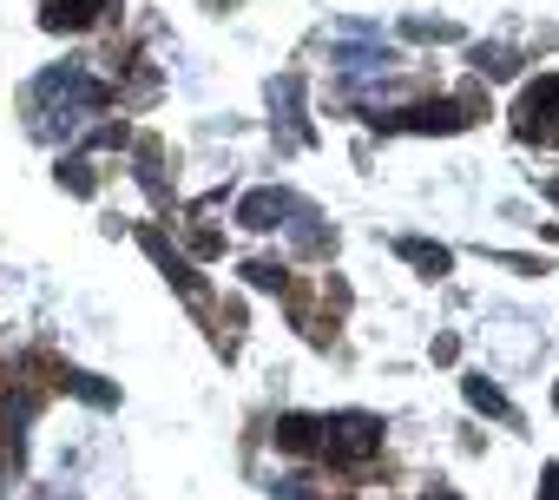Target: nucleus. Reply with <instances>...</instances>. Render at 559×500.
Here are the masks:
<instances>
[{"mask_svg":"<svg viewBox=\"0 0 559 500\" xmlns=\"http://www.w3.org/2000/svg\"><path fill=\"white\" fill-rule=\"evenodd\" d=\"M376 454H382V421H376V415H362V408L330 415L323 461H336V467H362V461H376Z\"/></svg>","mask_w":559,"mask_h":500,"instance_id":"nucleus-1","label":"nucleus"},{"mask_svg":"<svg viewBox=\"0 0 559 500\" xmlns=\"http://www.w3.org/2000/svg\"><path fill=\"white\" fill-rule=\"evenodd\" d=\"M304 211H310V204H304L297 191H276V184H270V191H250V198L237 204V224H243V230H276V224H284V230H290Z\"/></svg>","mask_w":559,"mask_h":500,"instance_id":"nucleus-2","label":"nucleus"},{"mask_svg":"<svg viewBox=\"0 0 559 500\" xmlns=\"http://www.w3.org/2000/svg\"><path fill=\"white\" fill-rule=\"evenodd\" d=\"M323 434H330V415H276V448L290 454H323Z\"/></svg>","mask_w":559,"mask_h":500,"instance_id":"nucleus-3","label":"nucleus"},{"mask_svg":"<svg viewBox=\"0 0 559 500\" xmlns=\"http://www.w3.org/2000/svg\"><path fill=\"white\" fill-rule=\"evenodd\" d=\"M145 250H152V258H158V271H165V277H171V284H178V290H185L191 303H204V284L191 277V264L178 258V250H171V243H165L158 230H145Z\"/></svg>","mask_w":559,"mask_h":500,"instance_id":"nucleus-4","label":"nucleus"},{"mask_svg":"<svg viewBox=\"0 0 559 500\" xmlns=\"http://www.w3.org/2000/svg\"><path fill=\"white\" fill-rule=\"evenodd\" d=\"M467 60H474V73H480V80H513V73H520V53H513V47H500V40H493V47H487V40H480V47H467Z\"/></svg>","mask_w":559,"mask_h":500,"instance_id":"nucleus-5","label":"nucleus"},{"mask_svg":"<svg viewBox=\"0 0 559 500\" xmlns=\"http://www.w3.org/2000/svg\"><path fill=\"white\" fill-rule=\"evenodd\" d=\"M395 250H402V258H408L421 277H448V250H441V243H428V237H402Z\"/></svg>","mask_w":559,"mask_h":500,"instance_id":"nucleus-6","label":"nucleus"},{"mask_svg":"<svg viewBox=\"0 0 559 500\" xmlns=\"http://www.w3.org/2000/svg\"><path fill=\"white\" fill-rule=\"evenodd\" d=\"M467 402H474L480 415H493V421H513V402H507L487 376H467Z\"/></svg>","mask_w":559,"mask_h":500,"instance_id":"nucleus-7","label":"nucleus"},{"mask_svg":"<svg viewBox=\"0 0 559 500\" xmlns=\"http://www.w3.org/2000/svg\"><path fill=\"white\" fill-rule=\"evenodd\" d=\"M276 500H349V487H330V480H276Z\"/></svg>","mask_w":559,"mask_h":500,"instance_id":"nucleus-8","label":"nucleus"},{"mask_svg":"<svg viewBox=\"0 0 559 500\" xmlns=\"http://www.w3.org/2000/svg\"><path fill=\"white\" fill-rule=\"evenodd\" d=\"M243 284H250V290H276V297H284V290H290V271H284V264H270V258H257V264H243Z\"/></svg>","mask_w":559,"mask_h":500,"instance_id":"nucleus-9","label":"nucleus"},{"mask_svg":"<svg viewBox=\"0 0 559 500\" xmlns=\"http://www.w3.org/2000/svg\"><path fill=\"white\" fill-rule=\"evenodd\" d=\"M408 34H415V40H454L448 21H408Z\"/></svg>","mask_w":559,"mask_h":500,"instance_id":"nucleus-10","label":"nucleus"},{"mask_svg":"<svg viewBox=\"0 0 559 500\" xmlns=\"http://www.w3.org/2000/svg\"><path fill=\"white\" fill-rule=\"evenodd\" d=\"M539 500H559V467H546V474H539Z\"/></svg>","mask_w":559,"mask_h":500,"instance_id":"nucleus-11","label":"nucleus"},{"mask_svg":"<svg viewBox=\"0 0 559 500\" xmlns=\"http://www.w3.org/2000/svg\"><path fill=\"white\" fill-rule=\"evenodd\" d=\"M34 500H80V493H73V487H40Z\"/></svg>","mask_w":559,"mask_h":500,"instance_id":"nucleus-12","label":"nucleus"},{"mask_svg":"<svg viewBox=\"0 0 559 500\" xmlns=\"http://www.w3.org/2000/svg\"><path fill=\"white\" fill-rule=\"evenodd\" d=\"M421 500H461V493H448V487H435V493H421Z\"/></svg>","mask_w":559,"mask_h":500,"instance_id":"nucleus-13","label":"nucleus"},{"mask_svg":"<svg viewBox=\"0 0 559 500\" xmlns=\"http://www.w3.org/2000/svg\"><path fill=\"white\" fill-rule=\"evenodd\" d=\"M552 402H559V395H552Z\"/></svg>","mask_w":559,"mask_h":500,"instance_id":"nucleus-14","label":"nucleus"}]
</instances>
